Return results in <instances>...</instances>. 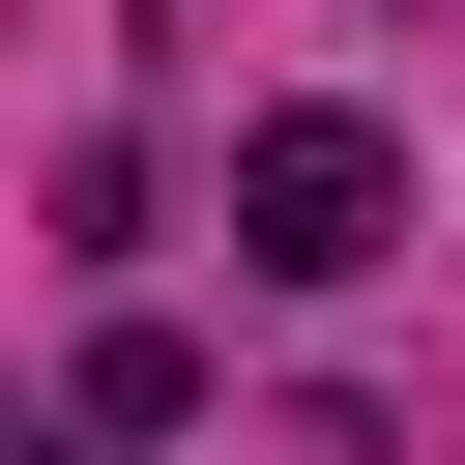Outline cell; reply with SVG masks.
Returning a JSON list of instances; mask_svg holds the SVG:
<instances>
[{"label": "cell", "mask_w": 465, "mask_h": 465, "mask_svg": "<svg viewBox=\"0 0 465 465\" xmlns=\"http://www.w3.org/2000/svg\"><path fill=\"white\" fill-rule=\"evenodd\" d=\"M232 262H262V291H378V262H407V145H378V116H262V145H232Z\"/></svg>", "instance_id": "6da1fadb"}]
</instances>
